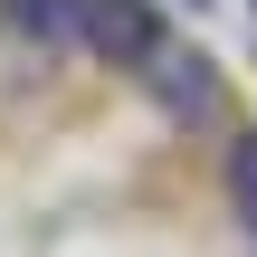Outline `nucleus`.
Wrapping results in <instances>:
<instances>
[{"label": "nucleus", "instance_id": "obj_1", "mask_svg": "<svg viewBox=\"0 0 257 257\" xmlns=\"http://www.w3.org/2000/svg\"><path fill=\"white\" fill-rule=\"evenodd\" d=\"M153 48H162L153 0H86V57H105V67H143Z\"/></svg>", "mask_w": 257, "mask_h": 257}, {"label": "nucleus", "instance_id": "obj_2", "mask_svg": "<svg viewBox=\"0 0 257 257\" xmlns=\"http://www.w3.org/2000/svg\"><path fill=\"white\" fill-rule=\"evenodd\" d=\"M134 76L162 95V114H210V105H219V67H210L200 48H172V38H162V48H153Z\"/></svg>", "mask_w": 257, "mask_h": 257}, {"label": "nucleus", "instance_id": "obj_3", "mask_svg": "<svg viewBox=\"0 0 257 257\" xmlns=\"http://www.w3.org/2000/svg\"><path fill=\"white\" fill-rule=\"evenodd\" d=\"M0 10H10V29L38 38V48H86V0H0Z\"/></svg>", "mask_w": 257, "mask_h": 257}, {"label": "nucleus", "instance_id": "obj_4", "mask_svg": "<svg viewBox=\"0 0 257 257\" xmlns=\"http://www.w3.org/2000/svg\"><path fill=\"white\" fill-rule=\"evenodd\" d=\"M229 191H238V210H248V229H257V134L229 143Z\"/></svg>", "mask_w": 257, "mask_h": 257}]
</instances>
